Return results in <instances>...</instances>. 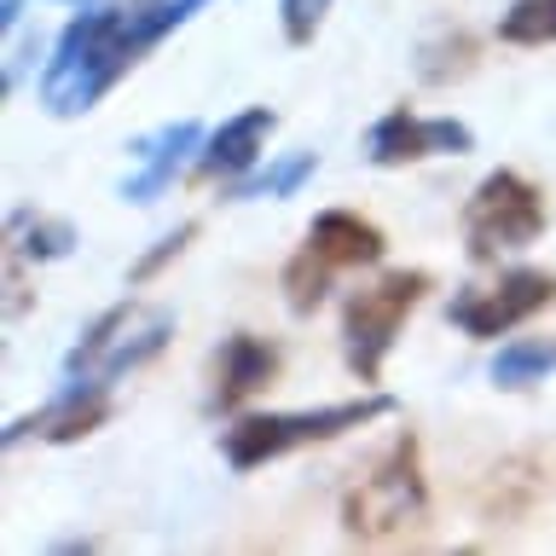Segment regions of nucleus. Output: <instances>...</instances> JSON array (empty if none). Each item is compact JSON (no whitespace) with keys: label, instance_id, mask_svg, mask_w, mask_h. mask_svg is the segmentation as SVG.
Here are the masks:
<instances>
[{"label":"nucleus","instance_id":"1","mask_svg":"<svg viewBox=\"0 0 556 556\" xmlns=\"http://www.w3.org/2000/svg\"><path fill=\"white\" fill-rule=\"evenodd\" d=\"M215 0H116V7H81L52 41L41 64V111L47 116H87L128 70L156 52L186 17H198Z\"/></svg>","mask_w":556,"mask_h":556},{"label":"nucleus","instance_id":"2","mask_svg":"<svg viewBox=\"0 0 556 556\" xmlns=\"http://www.w3.org/2000/svg\"><path fill=\"white\" fill-rule=\"evenodd\" d=\"M417 528H429V476L424 446L412 429H400L342 493V533L354 545H394Z\"/></svg>","mask_w":556,"mask_h":556},{"label":"nucleus","instance_id":"3","mask_svg":"<svg viewBox=\"0 0 556 556\" xmlns=\"http://www.w3.org/2000/svg\"><path fill=\"white\" fill-rule=\"evenodd\" d=\"M394 400L389 394H359V400H337V406H307V412H243L238 424L220 429V458L250 476V469L290 458L302 446H325L348 429H365L377 417H389Z\"/></svg>","mask_w":556,"mask_h":556},{"label":"nucleus","instance_id":"4","mask_svg":"<svg viewBox=\"0 0 556 556\" xmlns=\"http://www.w3.org/2000/svg\"><path fill=\"white\" fill-rule=\"evenodd\" d=\"M429 285L434 278L424 267H389L342 302V354L359 382H382L389 348L400 342V330H406L417 302L429 295Z\"/></svg>","mask_w":556,"mask_h":556},{"label":"nucleus","instance_id":"5","mask_svg":"<svg viewBox=\"0 0 556 556\" xmlns=\"http://www.w3.org/2000/svg\"><path fill=\"white\" fill-rule=\"evenodd\" d=\"M168 337H174V313L128 295V302H116L111 313H99V319L76 337V348L64 354V377L111 382V389H116L128 371H139V365H151L156 354H163Z\"/></svg>","mask_w":556,"mask_h":556},{"label":"nucleus","instance_id":"6","mask_svg":"<svg viewBox=\"0 0 556 556\" xmlns=\"http://www.w3.org/2000/svg\"><path fill=\"white\" fill-rule=\"evenodd\" d=\"M545 220H551L545 215V191L516 168L481 174V186L469 191V203L458 215L469 261H498V255L528 250V243H539V232H545Z\"/></svg>","mask_w":556,"mask_h":556},{"label":"nucleus","instance_id":"7","mask_svg":"<svg viewBox=\"0 0 556 556\" xmlns=\"http://www.w3.org/2000/svg\"><path fill=\"white\" fill-rule=\"evenodd\" d=\"M556 302V278L545 267H510L498 273L493 285H469L452 295L446 319L476 342H493V337H510L516 325H528L533 313H545Z\"/></svg>","mask_w":556,"mask_h":556},{"label":"nucleus","instance_id":"8","mask_svg":"<svg viewBox=\"0 0 556 556\" xmlns=\"http://www.w3.org/2000/svg\"><path fill=\"white\" fill-rule=\"evenodd\" d=\"M476 134L458 116H417V111H389L365 134V163L371 168H412L429 156H469Z\"/></svg>","mask_w":556,"mask_h":556},{"label":"nucleus","instance_id":"9","mask_svg":"<svg viewBox=\"0 0 556 556\" xmlns=\"http://www.w3.org/2000/svg\"><path fill=\"white\" fill-rule=\"evenodd\" d=\"M116 400H111V382H76L64 377V389L35 406L24 417L7 424V446H24V441H47V446H70V441H87L93 429L111 424Z\"/></svg>","mask_w":556,"mask_h":556},{"label":"nucleus","instance_id":"10","mask_svg":"<svg viewBox=\"0 0 556 556\" xmlns=\"http://www.w3.org/2000/svg\"><path fill=\"white\" fill-rule=\"evenodd\" d=\"M198 151H203V122H191V116L139 134L134 139V174H122V198L128 203H156L174 180H180L186 163H198Z\"/></svg>","mask_w":556,"mask_h":556},{"label":"nucleus","instance_id":"11","mask_svg":"<svg viewBox=\"0 0 556 556\" xmlns=\"http://www.w3.org/2000/svg\"><path fill=\"white\" fill-rule=\"evenodd\" d=\"M278 365H285V354H278L267 337H255V330H232V337L215 348L208 412H238V406H250V400L278 377Z\"/></svg>","mask_w":556,"mask_h":556},{"label":"nucleus","instance_id":"12","mask_svg":"<svg viewBox=\"0 0 556 556\" xmlns=\"http://www.w3.org/2000/svg\"><path fill=\"white\" fill-rule=\"evenodd\" d=\"M273 128H278V111H267V104H250V111L226 116L198 151V180H243L261 163Z\"/></svg>","mask_w":556,"mask_h":556},{"label":"nucleus","instance_id":"13","mask_svg":"<svg viewBox=\"0 0 556 556\" xmlns=\"http://www.w3.org/2000/svg\"><path fill=\"white\" fill-rule=\"evenodd\" d=\"M307 250L325 261V267H377L382 250H389V238H382V226H371L365 215L354 208H325V215H313L307 226Z\"/></svg>","mask_w":556,"mask_h":556},{"label":"nucleus","instance_id":"14","mask_svg":"<svg viewBox=\"0 0 556 556\" xmlns=\"http://www.w3.org/2000/svg\"><path fill=\"white\" fill-rule=\"evenodd\" d=\"M76 226H70L64 215H47V208H12L7 215V255L12 261H35V267H47V261H64L70 250H76Z\"/></svg>","mask_w":556,"mask_h":556},{"label":"nucleus","instance_id":"15","mask_svg":"<svg viewBox=\"0 0 556 556\" xmlns=\"http://www.w3.org/2000/svg\"><path fill=\"white\" fill-rule=\"evenodd\" d=\"M486 377H493V389H504V394H521V389H533V382L556 377V337L504 342L493 354V365H486Z\"/></svg>","mask_w":556,"mask_h":556},{"label":"nucleus","instance_id":"16","mask_svg":"<svg viewBox=\"0 0 556 556\" xmlns=\"http://www.w3.org/2000/svg\"><path fill=\"white\" fill-rule=\"evenodd\" d=\"M313 174H319V151H290V156H278V163H267V168H250L243 180H232V198L243 203V198H295Z\"/></svg>","mask_w":556,"mask_h":556},{"label":"nucleus","instance_id":"17","mask_svg":"<svg viewBox=\"0 0 556 556\" xmlns=\"http://www.w3.org/2000/svg\"><path fill=\"white\" fill-rule=\"evenodd\" d=\"M330 278H337V267H325V261L302 243V250L285 261V278H278V285H285V307L295 319H307V313L330 295Z\"/></svg>","mask_w":556,"mask_h":556},{"label":"nucleus","instance_id":"18","mask_svg":"<svg viewBox=\"0 0 556 556\" xmlns=\"http://www.w3.org/2000/svg\"><path fill=\"white\" fill-rule=\"evenodd\" d=\"M469 64H476V41H469L464 29H446V35H434V41L417 47V81H429V87H446V81L469 76Z\"/></svg>","mask_w":556,"mask_h":556},{"label":"nucleus","instance_id":"19","mask_svg":"<svg viewBox=\"0 0 556 556\" xmlns=\"http://www.w3.org/2000/svg\"><path fill=\"white\" fill-rule=\"evenodd\" d=\"M504 47H556V0H510L498 17Z\"/></svg>","mask_w":556,"mask_h":556},{"label":"nucleus","instance_id":"20","mask_svg":"<svg viewBox=\"0 0 556 556\" xmlns=\"http://www.w3.org/2000/svg\"><path fill=\"white\" fill-rule=\"evenodd\" d=\"M533 476H528V464H498L493 476H486V486H481V516H493L498 528L504 521H516L521 510H528V498H533Z\"/></svg>","mask_w":556,"mask_h":556},{"label":"nucleus","instance_id":"21","mask_svg":"<svg viewBox=\"0 0 556 556\" xmlns=\"http://www.w3.org/2000/svg\"><path fill=\"white\" fill-rule=\"evenodd\" d=\"M325 12H330V0H278L285 41H290V47H313V35L325 29Z\"/></svg>","mask_w":556,"mask_h":556},{"label":"nucleus","instance_id":"22","mask_svg":"<svg viewBox=\"0 0 556 556\" xmlns=\"http://www.w3.org/2000/svg\"><path fill=\"white\" fill-rule=\"evenodd\" d=\"M191 238H198V226H191V220H186V226H174L168 238H156V250H146V255H139L134 267H128V285H151V278L168 267V261H180V255H186V243H191Z\"/></svg>","mask_w":556,"mask_h":556},{"label":"nucleus","instance_id":"23","mask_svg":"<svg viewBox=\"0 0 556 556\" xmlns=\"http://www.w3.org/2000/svg\"><path fill=\"white\" fill-rule=\"evenodd\" d=\"M17 12H24V0H0V29H12Z\"/></svg>","mask_w":556,"mask_h":556},{"label":"nucleus","instance_id":"24","mask_svg":"<svg viewBox=\"0 0 556 556\" xmlns=\"http://www.w3.org/2000/svg\"><path fill=\"white\" fill-rule=\"evenodd\" d=\"M64 7H81V0H64Z\"/></svg>","mask_w":556,"mask_h":556}]
</instances>
